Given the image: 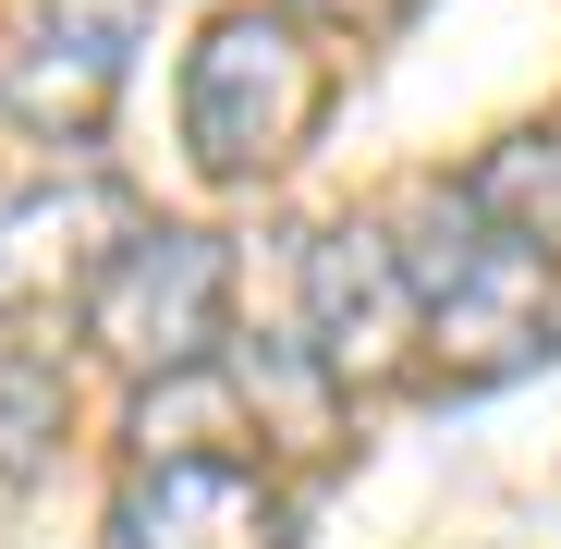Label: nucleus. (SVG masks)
<instances>
[{
  "label": "nucleus",
  "instance_id": "nucleus-5",
  "mask_svg": "<svg viewBox=\"0 0 561 549\" xmlns=\"http://www.w3.org/2000/svg\"><path fill=\"white\" fill-rule=\"evenodd\" d=\"M135 244V208L123 183L99 171H61V183H25V196H0V330H37V318H85L99 294V268Z\"/></svg>",
  "mask_w": 561,
  "mask_h": 549
},
{
  "label": "nucleus",
  "instance_id": "nucleus-10",
  "mask_svg": "<svg viewBox=\"0 0 561 549\" xmlns=\"http://www.w3.org/2000/svg\"><path fill=\"white\" fill-rule=\"evenodd\" d=\"M318 13H330V25H342V37H391V25H403V13H415V0H318Z\"/></svg>",
  "mask_w": 561,
  "mask_h": 549
},
{
  "label": "nucleus",
  "instance_id": "nucleus-1",
  "mask_svg": "<svg viewBox=\"0 0 561 549\" xmlns=\"http://www.w3.org/2000/svg\"><path fill=\"white\" fill-rule=\"evenodd\" d=\"M415 268V306H427V354L451 391H489V379H525L537 354H561V256L549 244H513L463 208V183L427 196V244H403Z\"/></svg>",
  "mask_w": 561,
  "mask_h": 549
},
{
  "label": "nucleus",
  "instance_id": "nucleus-7",
  "mask_svg": "<svg viewBox=\"0 0 561 549\" xmlns=\"http://www.w3.org/2000/svg\"><path fill=\"white\" fill-rule=\"evenodd\" d=\"M111 549H280V489L244 451H159L111 489Z\"/></svg>",
  "mask_w": 561,
  "mask_h": 549
},
{
  "label": "nucleus",
  "instance_id": "nucleus-4",
  "mask_svg": "<svg viewBox=\"0 0 561 549\" xmlns=\"http://www.w3.org/2000/svg\"><path fill=\"white\" fill-rule=\"evenodd\" d=\"M415 342H427V306H415L403 232L391 220H330L306 244V354L330 366V391H391Z\"/></svg>",
  "mask_w": 561,
  "mask_h": 549
},
{
  "label": "nucleus",
  "instance_id": "nucleus-3",
  "mask_svg": "<svg viewBox=\"0 0 561 549\" xmlns=\"http://www.w3.org/2000/svg\"><path fill=\"white\" fill-rule=\"evenodd\" d=\"M220 306H232L220 232H135L85 294V342L111 366H135V379H196L220 354Z\"/></svg>",
  "mask_w": 561,
  "mask_h": 549
},
{
  "label": "nucleus",
  "instance_id": "nucleus-2",
  "mask_svg": "<svg viewBox=\"0 0 561 549\" xmlns=\"http://www.w3.org/2000/svg\"><path fill=\"white\" fill-rule=\"evenodd\" d=\"M318 123H330V49L280 0L208 13V37L183 49V147H196V171L208 183H268Z\"/></svg>",
  "mask_w": 561,
  "mask_h": 549
},
{
  "label": "nucleus",
  "instance_id": "nucleus-8",
  "mask_svg": "<svg viewBox=\"0 0 561 549\" xmlns=\"http://www.w3.org/2000/svg\"><path fill=\"white\" fill-rule=\"evenodd\" d=\"M463 208H477L489 232H513V244H549L561 256V123L501 135L477 171H463Z\"/></svg>",
  "mask_w": 561,
  "mask_h": 549
},
{
  "label": "nucleus",
  "instance_id": "nucleus-9",
  "mask_svg": "<svg viewBox=\"0 0 561 549\" xmlns=\"http://www.w3.org/2000/svg\"><path fill=\"white\" fill-rule=\"evenodd\" d=\"M49 439H61V366L37 342H0V489L37 477Z\"/></svg>",
  "mask_w": 561,
  "mask_h": 549
},
{
  "label": "nucleus",
  "instance_id": "nucleus-6",
  "mask_svg": "<svg viewBox=\"0 0 561 549\" xmlns=\"http://www.w3.org/2000/svg\"><path fill=\"white\" fill-rule=\"evenodd\" d=\"M135 49H147V0H37V25H25L0 99H13V123H37L49 147H85L111 123Z\"/></svg>",
  "mask_w": 561,
  "mask_h": 549
}]
</instances>
